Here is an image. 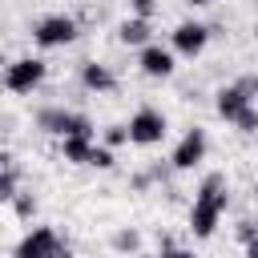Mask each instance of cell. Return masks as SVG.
I'll return each mask as SVG.
<instances>
[{"mask_svg": "<svg viewBox=\"0 0 258 258\" xmlns=\"http://www.w3.org/2000/svg\"><path fill=\"white\" fill-rule=\"evenodd\" d=\"M93 145H97V141H89V137H60V153H64V161H73V165H89Z\"/></svg>", "mask_w": 258, "mask_h": 258, "instance_id": "4fadbf2b", "label": "cell"}, {"mask_svg": "<svg viewBox=\"0 0 258 258\" xmlns=\"http://www.w3.org/2000/svg\"><path fill=\"white\" fill-rule=\"evenodd\" d=\"M81 85H85L89 93H113V89H117V77H113L109 64L85 60V64H81Z\"/></svg>", "mask_w": 258, "mask_h": 258, "instance_id": "8fae6325", "label": "cell"}, {"mask_svg": "<svg viewBox=\"0 0 258 258\" xmlns=\"http://www.w3.org/2000/svg\"><path fill=\"white\" fill-rule=\"evenodd\" d=\"M254 198H258V185H254Z\"/></svg>", "mask_w": 258, "mask_h": 258, "instance_id": "83f0119b", "label": "cell"}, {"mask_svg": "<svg viewBox=\"0 0 258 258\" xmlns=\"http://www.w3.org/2000/svg\"><path fill=\"white\" fill-rule=\"evenodd\" d=\"M234 234H238V242L246 246V242H254V238H258V222H250V218H246V222H238V230H234Z\"/></svg>", "mask_w": 258, "mask_h": 258, "instance_id": "ffe728a7", "label": "cell"}, {"mask_svg": "<svg viewBox=\"0 0 258 258\" xmlns=\"http://www.w3.org/2000/svg\"><path fill=\"white\" fill-rule=\"evenodd\" d=\"M185 4H194V8H206V4H214V0H185Z\"/></svg>", "mask_w": 258, "mask_h": 258, "instance_id": "484cf974", "label": "cell"}, {"mask_svg": "<svg viewBox=\"0 0 258 258\" xmlns=\"http://www.w3.org/2000/svg\"><path fill=\"white\" fill-rule=\"evenodd\" d=\"M206 145H210V141H206V129H198V125H194V129H189V133L173 145L169 165H173V169H194V165L206 157Z\"/></svg>", "mask_w": 258, "mask_h": 258, "instance_id": "ba28073f", "label": "cell"}, {"mask_svg": "<svg viewBox=\"0 0 258 258\" xmlns=\"http://www.w3.org/2000/svg\"><path fill=\"white\" fill-rule=\"evenodd\" d=\"M60 250V238H56V230L52 226H32L20 242H16V250H12V258H52Z\"/></svg>", "mask_w": 258, "mask_h": 258, "instance_id": "52a82bcc", "label": "cell"}, {"mask_svg": "<svg viewBox=\"0 0 258 258\" xmlns=\"http://www.w3.org/2000/svg\"><path fill=\"white\" fill-rule=\"evenodd\" d=\"M36 125L52 137H89L93 141V121L85 113H69V109H40Z\"/></svg>", "mask_w": 258, "mask_h": 258, "instance_id": "7a4b0ae2", "label": "cell"}, {"mask_svg": "<svg viewBox=\"0 0 258 258\" xmlns=\"http://www.w3.org/2000/svg\"><path fill=\"white\" fill-rule=\"evenodd\" d=\"M0 169H16L12 165V153H0Z\"/></svg>", "mask_w": 258, "mask_h": 258, "instance_id": "603a6c76", "label": "cell"}, {"mask_svg": "<svg viewBox=\"0 0 258 258\" xmlns=\"http://www.w3.org/2000/svg\"><path fill=\"white\" fill-rule=\"evenodd\" d=\"M141 258H153V254H141ZM157 258H161V254H157Z\"/></svg>", "mask_w": 258, "mask_h": 258, "instance_id": "4316f807", "label": "cell"}, {"mask_svg": "<svg viewBox=\"0 0 258 258\" xmlns=\"http://www.w3.org/2000/svg\"><path fill=\"white\" fill-rule=\"evenodd\" d=\"M12 210H16L20 222H28V218L36 214V198H32V194H16V198H12Z\"/></svg>", "mask_w": 258, "mask_h": 258, "instance_id": "e0dca14e", "label": "cell"}, {"mask_svg": "<svg viewBox=\"0 0 258 258\" xmlns=\"http://www.w3.org/2000/svg\"><path fill=\"white\" fill-rule=\"evenodd\" d=\"M165 129H169V125H165V113H161V109H149V105H145V109H137V113L129 117V141H133V145H157V141L165 137Z\"/></svg>", "mask_w": 258, "mask_h": 258, "instance_id": "5b68a950", "label": "cell"}, {"mask_svg": "<svg viewBox=\"0 0 258 258\" xmlns=\"http://www.w3.org/2000/svg\"><path fill=\"white\" fill-rule=\"evenodd\" d=\"M113 250H117V254H137V250H141V234L129 230V226L117 230V234H113Z\"/></svg>", "mask_w": 258, "mask_h": 258, "instance_id": "5bb4252c", "label": "cell"}, {"mask_svg": "<svg viewBox=\"0 0 258 258\" xmlns=\"http://www.w3.org/2000/svg\"><path fill=\"white\" fill-rule=\"evenodd\" d=\"M101 141H105V149H117V145H125V141H129V125H109V129L101 133Z\"/></svg>", "mask_w": 258, "mask_h": 258, "instance_id": "2e32d148", "label": "cell"}, {"mask_svg": "<svg viewBox=\"0 0 258 258\" xmlns=\"http://www.w3.org/2000/svg\"><path fill=\"white\" fill-rule=\"evenodd\" d=\"M206 40H210V28L198 20H181L173 28V52H181V56H198L206 48Z\"/></svg>", "mask_w": 258, "mask_h": 258, "instance_id": "9c48e42d", "label": "cell"}, {"mask_svg": "<svg viewBox=\"0 0 258 258\" xmlns=\"http://www.w3.org/2000/svg\"><path fill=\"white\" fill-rule=\"evenodd\" d=\"M129 8H133V16H141V20H149V16L157 12V0H129Z\"/></svg>", "mask_w": 258, "mask_h": 258, "instance_id": "44dd1931", "label": "cell"}, {"mask_svg": "<svg viewBox=\"0 0 258 258\" xmlns=\"http://www.w3.org/2000/svg\"><path fill=\"white\" fill-rule=\"evenodd\" d=\"M254 93H258V81H254V77H246V81H238V85H226V89H218V101H214V109H218L226 121H234L242 109H250Z\"/></svg>", "mask_w": 258, "mask_h": 258, "instance_id": "8992f818", "label": "cell"}, {"mask_svg": "<svg viewBox=\"0 0 258 258\" xmlns=\"http://www.w3.org/2000/svg\"><path fill=\"white\" fill-rule=\"evenodd\" d=\"M117 36H121V44L145 48V44H153V40H149V36H153V24H149V20H141V16H129V20H121Z\"/></svg>", "mask_w": 258, "mask_h": 258, "instance_id": "7c38bea8", "label": "cell"}, {"mask_svg": "<svg viewBox=\"0 0 258 258\" xmlns=\"http://www.w3.org/2000/svg\"><path fill=\"white\" fill-rule=\"evenodd\" d=\"M89 165H93V169H113V149H105V145H93V153H89Z\"/></svg>", "mask_w": 258, "mask_h": 258, "instance_id": "ac0fdd59", "label": "cell"}, {"mask_svg": "<svg viewBox=\"0 0 258 258\" xmlns=\"http://www.w3.org/2000/svg\"><path fill=\"white\" fill-rule=\"evenodd\" d=\"M44 73H48V64L40 56H20V60H12L4 69V89L8 93H32L44 81Z\"/></svg>", "mask_w": 258, "mask_h": 258, "instance_id": "277c9868", "label": "cell"}, {"mask_svg": "<svg viewBox=\"0 0 258 258\" xmlns=\"http://www.w3.org/2000/svg\"><path fill=\"white\" fill-rule=\"evenodd\" d=\"M226 206H230L226 177L222 173H206L198 194H194V206H189V234L194 238H210L218 230V218L226 214Z\"/></svg>", "mask_w": 258, "mask_h": 258, "instance_id": "6da1fadb", "label": "cell"}, {"mask_svg": "<svg viewBox=\"0 0 258 258\" xmlns=\"http://www.w3.org/2000/svg\"><path fill=\"white\" fill-rule=\"evenodd\" d=\"M52 258H73V250H69V246H60V250H56Z\"/></svg>", "mask_w": 258, "mask_h": 258, "instance_id": "d4e9b609", "label": "cell"}, {"mask_svg": "<svg viewBox=\"0 0 258 258\" xmlns=\"http://www.w3.org/2000/svg\"><path fill=\"white\" fill-rule=\"evenodd\" d=\"M137 64H141V73H145V77L165 81V77L173 73V52H169V48H161V44H145V48H141V56H137Z\"/></svg>", "mask_w": 258, "mask_h": 258, "instance_id": "30bf717a", "label": "cell"}, {"mask_svg": "<svg viewBox=\"0 0 258 258\" xmlns=\"http://www.w3.org/2000/svg\"><path fill=\"white\" fill-rule=\"evenodd\" d=\"M16 181H20V173L16 169H0V202H12L20 189H16Z\"/></svg>", "mask_w": 258, "mask_h": 258, "instance_id": "9a60e30c", "label": "cell"}, {"mask_svg": "<svg viewBox=\"0 0 258 258\" xmlns=\"http://www.w3.org/2000/svg\"><path fill=\"white\" fill-rule=\"evenodd\" d=\"M246 258H258V238H254V242H246Z\"/></svg>", "mask_w": 258, "mask_h": 258, "instance_id": "cb8c5ba5", "label": "cell"}, {"mask_svg": "<svg viewBox=\"0 0 258 258\" xmlns=\"http://www.w3.org/2000/svg\"><path fill=\"white\" fill-rule=\"evenodd\" d=\"M32 40H36L40 48H64V44H73V40H77V20H73V16H64V12H52V16L36 20Z\"/></svg>", "mask_w": 258, "mask_h": 258, "instance_id": "3957f363", "label": "cell"}, {"mask_svg": "<svg viewBox=\"0 0 258 258\" xmlns=\"http://www.w3.org/2000/svg\"><path fill=\"white\" fill-rule=\"evenodd\" d=\"M161 258H198V254H189V250H177V246H165V250H161Z\"/></svg>", "mask_w": 258, "mask_h": 258, "instance_id": "7402d4cb", "label": "cell"}, {"mask_svg": "<svg viewBox=\"0 0 258 258\" xmlns=\"http://www.w3.org/2000/svg\"><path fill=\"white\" fill-rule=\"evenodd\" d=\"M234 125H238L242 133H254V129H258V109H254V105H250V109H242V113L234 117Z\"/></svg>", "mask_w": 258, "mask_h": 258, "instance_id": "d6986e66", "label": "cell"}]
</instances>
